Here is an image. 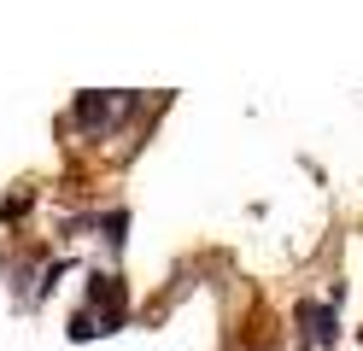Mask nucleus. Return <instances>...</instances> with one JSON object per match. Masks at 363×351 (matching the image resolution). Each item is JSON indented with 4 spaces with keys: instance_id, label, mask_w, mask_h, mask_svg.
Here are the masks:
<instances>
[{
    "instance_id": "nucleus-4",
    "label": "nucleus",
    "mask_w": 363,
    "mask_h": 351,
    "mask_svg": "<svg viewBox=\"0 0 363 351\" xmlns=\"http://www.w3.org/2000/svg\"><path fill=\"white\" fill-rule=\"evenodd\" d=\"M123 228H129V217H123V211H111V217H106V240L118 246V240H123Z\"/></svg>"
},
{
    "instance_id": "nucleus-3",
    "label": "nucleus",
    "mask_w": 363,
    "mask_h": 351,
    "mask_svg": "<svg viewBox=\"0 0 363 351\" xmlns=\"http://www.w3.org/2000/svg\"><path fill=\"white\" fill-rule=\"evenodd\" d=\"M106 117H111V100H106V94H82V100H77V123H82V129H106Z\"/></svg>"
},
{
    "instance_id": "nucleus-2",
    "label": "nucleus",
    "mask_w": 363,
    "mask_h": 351,
    "mask_svg": "<svg viewBox=\"0 0 363 351\" xmlns=\"http://www.w3.org/2000/svg\"><path fill=\"white\" fill-rule=\"evenodd\" d=\"M299 322H305V340L311 345H334V334H340L334 304H299Z\"/></svg>"
},
{
    "instance_id": "nucleus-5",
    "label": "nucleus",
    "mask_w": 363,
    "mask_h": 351,
    "mask_svg": "<svg viewBox=\"0 0 363 351\" xmlns=\"http://www.w3.org/2000/svg\"><path fill=\"white\" fill-rule=\"evenodd\" d=\"M94 334H100L94 316H77V322H71V340H94Z\"/></svg>"
},
{
    "instance_id": "nucleus-1",
    "label": "nucleus",
    "mask_w": 363,
    "mask_h": 351,
    "mask_svg": "<svg viewBox=\"0 0 363 351\" xmlns=\"http://www.w3.org/2000/svg\"><path fill=\"white\" fill-rule=\"evenodd\" d=\"M88 299L94 304H106V322H100V334H111V328L123 322V275H88Z\"/></svg>"
}]
</instances>
